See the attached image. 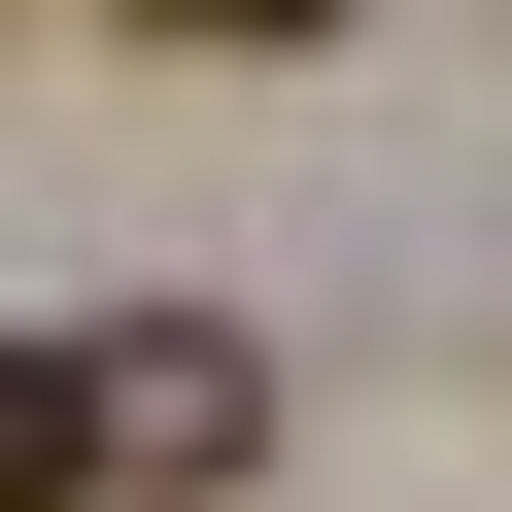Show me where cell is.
Instances as JSON below:
<instances>
[{
    "instance_id": "3",
    "label": "cell",
    "mask_w": 512,
    "mask_h": 512,
    "mask_svg": "<svg viewBox=\"0 0 512 512\" xmlns=\"http://www.w3.org/2000/svg\"><path fill=\"white\" fill-rule=\"evenodd\" d=\"M137 35H342V0H137Z\"/></svg>"
},
{
    "instance_id": "1",
    "label": "cell",
    "mask_w": 512,
    "mask_h": 512,
    "mask_svg": "<svg viewBox=\"0 0 512 512\" xmlns=\"http://www.w3.org/2000/svg\"><path fill=\"white\" fill-rule=\"evenodd\" d=\"M239 444H274L239 342H103V478H239Z\"/></svg>"
},
{
    "instance_id": "2",
    "label": "cell",
    "mask_w": 512,
    "mask_h": 512,
    "mask_svg": "<svg viewBox=\"0 0 512 512\" xmlns=\"http://www.w3.org/2000/svg\"><path fill=\"white\" fill-rule=\"evenodd\" d=\"M0 512H103V342H0Z\"/></svg>"
}]
</instances>
